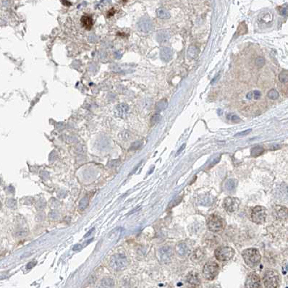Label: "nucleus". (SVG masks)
<instances>
[{"mask_svg": "<svg viewBox=\"0 0 288 288\" xmlns=\"http://www.w3.org/2000/svg\"><path fill=\"white\" fill-rule=\"evenodd\" d=\"M248 32V28L247 25L245 24V22H242L239 25L238 28V31H237V35L240 36L245 34Z\"/></svg>", "mask_w": 288, "mask_h": 288, "instance_id": "26", "label": "nucleus"}, {"mask_svg": "<svg viewBox=\"0 0 288 288\" xmlns=\"http://www.w3.org/2000/svg\"><path fill=\"white\" fill-rule=\"evenodd\" d=\"M173 256V251L170 247L165 246L159 250V256L162 262H169Z\"/></svg>", "mask_w": 288, "mask_h": 288, "instance_id": "12", "label": "nucleus"}, {"mask_svg": "<svg viewBox=\"0 0 288 288\" xmlns=\"http://www.w3.org/2000/svg\"><path fill=\"white\" fill-rule=\"evenodd\" d=\"M206 288H221V287H220V286H219L218 285H211L207 286Z\"/></svg>", "mask_w": 288, "mask_h": 288, "instance_id": "42", "label": "nucleus"}, {"mask_svg": "<svg viewBox=\"0 0 288 288\" xmlns=\"http://www.w3.org/2000/svg\"><path fill=\"white\" fill-rule=\"evenodd\" d=\"M80 21H81L83 26L86 29H87V30H91L93 27V25H94L92 18L88 15L83 16L81 19H80Z\"/></svg>", "mask_w": 288, "mask_h": 288, "instance_id": "17", "label": "nucleus"}, {"mask_svg": "<svg viewBox=\"0 0 288 288\" xmlns=\"http://www.w3.org/2000/svg\"><path fill=\"white\" fill-rule=\"evenodd\" d=\"M245 288H261V279L256 273H251L247 277Z\"/></svg>", "mask_w": 288, "mask_h": 288, "instance_id": "9", "label": "nucleus"}, {"mask_svg": "<svg viewBox=\"0 0 288 288\" xmlns=\"http://www.w3.org/2000/svg\"><path fill=\"white\" fill-rule=\"evenodd\" d=\"M88 203H89V198L88 196H84L80 201L79 204V209L80 211H83L88 206Z\"/></svg>", "mask_w": 288, "mask_h": 288, "instance_id": "24", "label": "nucleus"}, {"mask_svg": "<svg viewBox=\"0 0 288 288\" xmlns=\"http://www.w3.org/2000/svg\"><path fill=\"white\" fill-rule=\"evenodd\" d=\"M263 281L265 288H278L280 283V277L277 271L267 269L264 272Z\"/></svg>", "mask_w": 288, "mask_h": 288, "instance_id": "2", "label": "nucleus"}, {"mask_svg": "<svg viewBox=\"0 0 288 288\" xmlns=\"http://www.w3.org/2000/svg\"><path fill=\"white\" fill-rule=\"evenodd\" d=\"M240 201L238 198L233 197H227L224 200L223 206L224 209L228 212H234L238 210L240 206Z\"/></svg>", "mask_w": 288, "mask_h": 288, "instance_id": "8", "label": "nucleus"}, {"mask_svg": "<svg viewBox=\"0 0 288 288\" xmlns=\"http://www.w3.org/2000/svg\"><path fill=\"white\" fill-rule=\"evenodd\" d=\"M156 14H157L159 18L162 19H168L170 18V14H169L168 10L163 7L159 8L156 11Z\"/></svg>", "mask_w": 288, "mask_h": 288, "instance_id": "19", "label": "nucleus"}, {"mask_svg": "<svg viewBox=\"0 0 288 288\" xmlns=\"http://www.w3.org/2000/svg\"><path fill=\"white\" fill-rule=\"evenodd\" d=\"M199 53V49L196 46H190V48L188 49V57H189L190 59H196L197 56L198 55Z\"/></svg>", "mask_w": 288, "mask_h": 288, "instance_id": "20", "label": "nucleus"}, {"mask_svg": "<svg viewBox=\"0 0 288 288\" xmlns=\"http://www.w3.org/2000/svg\"><path fill=\"white\" fill-rule=\"evenodd\" d=\"M264 149L263 147L260 146H257L253 147V149H251V154L252 156H253V157H256V156L261 155V154L264 153Z\"/></svg>", "mask_w": 288, "mask_h": 288, "instance_id": "22", "label": "nucleus"}, {"mask_svg": "<svg viewBox=\"0 0 288 288\" xmlns=\"http://www.w3.org/2000/svg\"><path fill=\"white\" fill-rule=\"evenodd\" d=\"M169 39V33L167 31H160L157 35V40L159 43H164L168 41Z\"/></svg>", "mask_w": 288, "mask_h": 288, "instance_id": "18", "label": "nucleus"}, {"mask_svg": "<svg viewBox=\"0 0 288 288\" xmlns=\"http://www.w3.org/2000/svg\"><path fill=\"white\" fill-rule=\"evenodd\" d=\"M185 144H183V145L182 146V147L180 148V149H179L178 152H177V155H178V154H179L180 153V152H181L182 151H183V150L184 149H185Z\"/></svg>", "mask_w": 288, "mask_h": 288, "instance_id": "43", "label": "nucleus"}, {"mask_svg": "<svg viewBox=\"0 0 288 288\" xmlns=\"http://www.w3.org/2000/svg\"><path fill=\"white\" fill-rule=\"evenodd\" d=\"M36 264V261H31V262H29L28 264H27V269H31V268H33V266H34Z\"/></svg>", "mask_w": 288, "mask_h": 288, "instance_id": "37", "label": "nucleus"}, {"mask_svg": "<svg viewBox=\"0 0 288 288\" xmlns=\"http://www.w3.org/2000/svg\"><path fill=\"white\" fill-rule=\"evenodd\" d=\"M205 256V251L201 248H197L193 252L191 256V260L194 263H200L204 259Z\"/></svg>", "mask_w": 288, "mask_h": 288, "instance_id": "14", "label": "nucleus"}, {"mask_svg": "<svg viewBox=\"0 0 288 288\" xmlns=\"http://www.w3.org/2000/svg\"><path fill=\"white\" fill-rule=\"evenodd\" d=\"M287 10L285 9V8H283V7L279 8V13L281 15H285L287 14Z\"/></svg>", "mask_w": 288, "mask_h": 288, "instance_id": "36", "label": "nucleus"}, {"mask_svg": "<svg viewBox=\"0 0 288 288\" xmlns=\"http://www.w3.org/2000/svg\"><path fill=\"white\" fill-rule=\"evenodd\" d=\"M279 96V93L275 89H271L267 93V97L270 99H274H274H278Z\"/></svg>", "mask_w": 288, "mask_h": 288, "instance_id": "29", "label": "nucleus"}, {"mask_svg": "<svg viewBox=\"0 0 288 288\" xmlns=\"http://www.w3.org/2000/svg\"><path fill=\"white\" fill-rule=\"evenodd\" d=\"M94 228H93V229H92V230H89V231H88V233H87V234H86V235H85V236H84V238H88V236H89V235H91V233H92V232H94Z\"/></svg>", "mask_w": 288, "mask_h": 288, "instance_id": "40", "label": "nucleus"}, {"mask_svg": "<svg viewBox=\"0 0 288 288\" xmlns=\"http://www.w3.org/2000/svg\"><path fill=\"white\" fill-rule=\"evenodd\" d=\"M62 3L63 4V5H65V6H67V7H70V6H71L72 4L70 2L68 1H62Z\"/></svg>", "mask_w": 288, "mask_h": 288, "instance_id": "41", "label": "nucleus"}, {"mask_svg": "<svg viewBox=\"0 0 288 288\" xmlns=\"http://www.w3.org/2000/svg\"><path fill=\"white\" fill-rule=\"evenodd\" d=\"M185 282L188 288H198L201 283L198 274L195 272H190L186 277Z\"/></svg>", "mask_w": 288, "mask_h": 288, "instance_id": "11", "label": "nucleus"}, {"mask_svg": "<svg viewBox=\"0 0 288 288\" xmlns=\"http://www.w3.org/2000/svg\"><path fill=\"white\" fill-rule=\"evenodd\" d=\"M80 249H81V245H80V244H76L73 248V251H78V250H80Z\"/></svg>", "mask_w": 288, "mask_h": 288, "instance_id": "38", "label": "nucleus"}, {"mask_svg": "<svg viewBox=\"0 0 288 288\" xmlns=\"http://www.w3.org/2000/svg\"><path fill=\"white\" fill-rule=\"evenodd\" d=\"M219 272V266L214 261H209L203 269V276L206 280H213Z\"/></svg>", "mask_w": 288, "mask_h": 288, "instance_id": "5", "label": "nucleus"}, {"mask_svg": "<svg viewBox=\"0 0 288 288\" xmlns=\"http://www.w3.org/2000/svg\"><path fill=\"white\" fill-rule=\"evenodd\" d=\"M237 184H238V183H237V181L235 180H229L227 181V183H226L227 190L230 193L233 192L234 190H235Z\"/></svg>", "mask_w": 288, "mask_h": 288, "instance_id": "23", "label": "nucleus"}, {"mask_svg": "<svg viewBox=\"0 0 288 288\" xmlns=\"http://www.w3.org/2000/svg\"><path fill=\"white\" fill-rule=\"evenodd\" d=\"M110 266L115 271H121L126 268L128 259L123 254H115L110 258Z\"/></svg>", "mask_w": 288, "mask_h": 288, "instance_id": "6", "label": "nucleus"}, {"mask_svg": "<svg viewBox=\"0 0 288 288\" xmlns=\"http://www.w3.org/2000/svg\"><path fill=\"white\" fill-rule=\"evenodd\" d=\"M215 257L218 261L222 262L229 261L235 255V251L229 246H220L216 249L214 252Z\"/></svg>", "mask_w": 288, "mask_h": 288, "instance_id": "4", "label": "nucleus"}, {"mask_svg": "<svg viewBox=\"0 0 288 288\" xmlns=\"http://www.w3.org/2000/svg\"><path fill=\"white\" fill-rule=\"evenodd\" d=\"M168 106V102L166 99H163V100H161L159 102L157 103V104L156 106V109L157 111H162V110H164Z\"/></svg>", "mask_w": 288, "mask_h": 288, "instance_id": "28", "label": "nucleus"}, {"mask_svg": "<svg viewBox=\"0 0 288 288\" xmlns=\"http://www.w3.org/2000/svg\"><path fill=\"white\" fill-rule=\"evenodd\" d=\"M138 27L139 30L143 32H149L152 29V22L149 18H141L138 23Z\"/></svg>", "mask_w": 288, "mask_h": 288, "instance_id": "13", "label": "nucleus"}, {"mask_svg": "<svg viewBox=\"0 0 288 288\" xmlns=\"http://www.w3.org/2000/svg\"><path fill=\"white\" fill-rule=\"evenodd\" d=\"M273 214L277 219L285 221L288 218V209L283 206H275L273 209Z\"/></svg>", "mask_w": 288, "mask_h": 288, "instance_id": "10", "label": "nucleus"}, {"mask_svg": "<svg viewBox=\"0 0 288 288\" xmlns=\"http://www.w3.org/2000/svg\"><path fill=\"white\" fill-rule=\"evenodd\" d=\"M117 109L118 112V114H119L120 116H121V117H122L123 115H126V114L128 113V107L126 104H120L119 106H118Z\"/></svg>", "mask_w": 288, "mask_h": 288, "instance_id": "25", "label": "nucleus"}, {"mask_svg": "<svg viewBox=\"0 0 288 288\" xmlns=\"http://www.w3.org/2000/svg\"><path fill=\"white\" fill-rule=\"evenodd\" d=\"M267 217V211L263 206H256L252 209L251 219L254 223L261 224L265 222Z\"/></svg>", "mask_w": 288, "mask_h": 288, "instance_id": "7", "label": "nucleus"}, {"mask_svg": "<svg viewBox=\"0 0 288 288\" xmlns=\"http://www.w3.org/2000/svg\"><path fill=\"white\" fill-rule=\"evenodd\" d=\"M227 119L231 120V121H233L235 122H238L241 121L240 119L238 117V116L234 115V114H229V115H227Z\"/></svg>", "mask_w": 288, "mask_h": 288, "instance_id": "32", "label": "nucleus"}, {"mask_svg": "<svg viewBox=\"0 0 288 288\" xmlns=\"http://www.w3.org/2000/svg\"><path fill=\"white\" fill-rule=\"evenodd\" d=\"M261 93L259 91H255L253 92V97L254 99H258L259 98H261Z\"/></svg>", "mask_w": 288, "mask_h": 288, "instance_id": "34", "label": "nucleus"}, {"mask_svg": "<svg viewBox=\"0 0 288 288\" xmlns=\"http://www.w3.org/2000/svg\"><path fill=\"white\" fill-rule=\"evenodd\" d=\"M265 59L262 57H258L257 58H256L255 60V64L256 66L259 67V68L264 66V64H265Z\"/></svg>", "mask_w": 288, "mask_h": 288, "instance_id": "31", "label": "nucleus"}, {"mask_svg": "<svg viewBox=\"0 0 288 288\" xmlns=\"http://www.w3.org/2000/svg\"><path fill=\"white\" fill-rule=\"evenodd\" d=\"M279 80L282 83H286L288 82V70L282 71L279 75Z\"/></svg>", "mask_w": 288, "mask_h": 288, "instance_id": "27", "label": "nucleus"}, {"mask_svg": "<svg viewBox=\"0 0 288 288\" xmlns=\"http://www.w3.org/2000/svg\"><path fill=\"white\" fill-rule=\"evenodd\" d=\"M242 256L245 263L252 268L258 266L261 259V254L256 248H248L244 250L242 253Z\"/></svg>", "mask_w": 288, "mask_h": 288, "instance_id": "1", "label": "nucleus"}, {"mask_svg": "<svg viewBox=\"0 0 288 288\" xmlns=\"http://www.w3.org/2000/svg\"><path fill=\"white\" fill-rule=\"evenodd\" d=\"M219 76H220V73H218L217 75V76H216V77L212 80V81H211V84H213L214 83L217 82V80L219 78Z\"/></svg>", "mask_w": 288, "mask_h": 288, "instance_id": "39", "label": "nucleus"}, {"mask_svg": "<svg viewBox=\"0 0 288 288\" xmlns=\"http://www.w3.org/2000/svg\"><path fill=\"white\" fill-rule=\"evenodd\" d=\"M224 220L217 214H211L207 219V227L213 232H220L224 229Z\"/></svg>", "mask_w": 288, "mask_h": 288, "instance_id": "3", "label": "nucleus"}, {"mask_svg": "<svg viewBox=\"0 0 288 288\" xmlns=\"http://www.w3.org/2000/svg\"><path fill=\"white\" fill-rule=\"evenodd\" d=\"M175 251H176L177 255L179 256H180V257H185L188 254V251H189V248H188V245L185 243L181 242L179 243L178 244L176 245Z\"/></svg>", "mask_w": 288, "mask_h": 288, "instance_id": "15", "label": "nucleus"}, {"mask_svg": "<svg viewBox=\"0 0 288 288\" xmlns=\"http://www.w3.org/2000/svg\"><path fill=\"white\" fill-rule=\"evenodd\" d=\"M161 58L165 62H169L172 57V52L168 47H163L160 52Z\"/></svg>", "mask_w": 288, "mask_h": 288, "instance_id": "16", "label": "nucleus"}, {"mask_svg": "<svg viewBox=\"0 0 288 288\" xmlns=\"http://www.w3.org/2000/svg\"><path fill=\"white\" fill-rule=\"evenodd\" d=\"M160 119H161L160 114H155L151 118L152 124H155V123H156V122H158L159 121Z\"/></svg>", "mask_w": 288, "mask_h": 288, "instance_id": "33", "label": "nucleus"}, {"mask_svg": "<svg viewBox=\"0 0 288 288\" xmlns=\"http://www.w3.org/2000/svg\"><path fill=\"white\" fill-rule=\"evenodd\" d=\"M250 132H251V129H248V130L243 131V132H240L238 133V134L235 135V136H243V135H248Z\"/></svg>", "mask_w": 288, "mask_h": 288, "instance_id": "35", "label": "nucleus"}, {"mask_svg": "<svg viewBox=\"0 0 288 288\" xmlns=\"http://www.w3.org/2000/svg\"><path fill=\"white\" fill-rule=\"evenodd\" d=\"M279 194L280 196H282V198H287L288 196V186L287 185H285V186H282L280 188V189L279 190Z\"/></svg>", "mask_w": 288, "mask_h": 288, "instance_id": "30", "label": "nucleus"}, {"mask_svg": "<svg viewBox=\"0 0 288 288\" xmlns=\"http://www.w3.org/2000/svg\"><path fill=\"white\" fill-rule=\"evenodd\" d=\"M101 288H114V282L111 278H105L101 282Z\"/></svg>", "mask_w": 288, "mask_h": 288, "instance_id": "21", "label": "nucleus"}]
</instances>
